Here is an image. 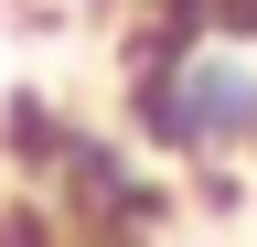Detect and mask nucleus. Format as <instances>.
Returning <instances> with one entry per match:
<instances>
[{
  "label": "nucleus",
  "instance_id": "nucleus-2",
  "mask_svg": "<svg viewBox=\"0 0 257 247\" xmlns=\"http://www.w3.org/2000/svg\"><path fill=\"white\" fill-rule=\"evenodd\" d=\"M86 11H107V0H86Z\"/></svg>",
  "mask_w": 257,
  "mask_h": 247
},
{
  "label": "nucleus",
  "instance_id": "nucleus-1",
  "mask_svg": "<svg viewBox=\"0 0 257 247\" xmlns=\"http://www.w3.org/2000/svg\"><path fill=\"white\" fill-rule=\"evenodd\" d=\"M128 129L161 161H257V0H150L128 33Z\"/></svg>",
  "mask_w": 257,
  "mask_h": 247
}]
</instances>
